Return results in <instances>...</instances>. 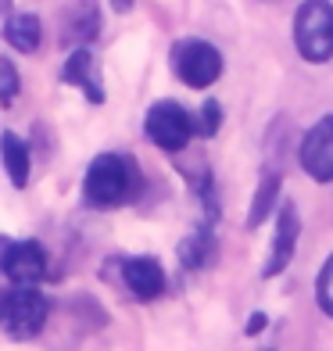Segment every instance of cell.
Segmentation results:
<instances>
[{"label": "cell", "instance_id": "obj_4", "mask_svg": "<svg viewBox=\"0 0 333 351\" xmlns=\"http://www.w3.org/2000/svg\"><path fill=\"white\" fill-rule=\"evenodd\" d=\"M172 72L180 75V83L194 86V90H204L222 75V54L208 40L186 36V40H180L176 47H172Z\"/></svg>", "mask_w": 333, "mask_h": 351}, {"label": "cell", "instance_id": "obj_5", "mask_svg": "<svg viewBox=\"0 0 333 351\" xmlns=\"http://www.w3.org/2000/svg\"><path fill=\"white\" fill-rule=\"evenodd\" d=\"M144 133L151 136L154 147H162V151H169V154L183 151L186 143H190V136H197L194 115H190L183 104H176V101H158V104H151L147 119H144Z\"/></svg>", "mask_w": 333, "mask_h": 351}, {"label": "cell", "instance_id": "obj_11", "mask_svg": "<svg viewBox=\"0 0 333 351\" xmlns=\"http://www.w3.org/2000/svg\"><path fill=\"white\" fill-rule=\"evenodd\" d=\"M40 36H43V29H40L36 14L22 11V14H8V19H4V40L14 47V51L33 54L40 47Z\"/></svg>", "mask_w": 333, "mask_h": 351}, {"label": "cell", "instance_id": "obj_10", "mask_svg": "<svg viewBox=\"0 0 333 351\" xmlns=\"http://www.w3.org/2000/svg\"><path fill=\"white\" fill-rule=\"evenodd\" d=\"M61 83L79 86L93 104L104 101V86H101V75H97V61H93V54L86 51V47H79V51L69 54L65 69H61Z\"/></svg>", "mask_w": 333, "mask_h": 351}, {"label": "cell", "instance_id": "obj_16", "mask_svg": "<svg viewBox=\"0 0 333 351\" xmlns=\"http://www.w3.org/2000/svg\"><path fill=\"white\" fill-rule=\"evenodd\" d=\"M219 125H222V104H219V101H204V108L194 115L197 136H215Z\"/></svg>", "mask_w": 333, "mask_h": 351}, {"label": "cell", "instance_id": "obj_13", "mask_svg": "<svg viewBox=\"0 0 333 351\" xmlns=\"http://www.w3.org/2000/svg\"><path fill=\"white\" fill-rule=\"evenodd\" d=\"M280 201V172L269 169L265 180L258 183L255 197H251V208H247V230H258L262 222L269 219V212H273V204Z\"/></svg>", "mask_w": 333, "mask_h": 351}, {"label": "cell", "instance_id": "obj_7", "mask_svg": "<svg viewBox=\"0 0 333 351\" xmlns=\"http://www.w3.org/2000/svg\"><path fill=\"white\" fill-rule=\"evenodd\" d=\"M0 269L11 283L22 287H36L47 273V251L36 241H4L0 251Z\"/></svg>", "mask_w": 333, "mask_h": 351}, {"label": "cell", "instance_id": "obj_12", "mask_svg": "<svg viewBox=\"0 0 333 351\" xmlns=\"http://www.w3.org/2000/svg\"><path fill=\"white\" fill-rule=\"evenodd\" d=\"M0 158H4V169L11 176V183L22 190L29 183V147L11 130H4V136H0Z\"/></svg>", "mask_w": 333, "mask_h": 351}, {"label": "cell", "instance_id": "obj_6", "mask_svg": "<svg viewBox=\"0 0 333 351\" xmlns=\"http://www.w3.org/2000/svg\"><path fill=\"white\" fill-rule=\"evenodd\" d=\"M297 158L315 183H333V115H323L305 133Z\"/></svg>", "mask_w": 333, "mask_h": 351}, {"label": "cell", "instance_id": "obj_19", "mask_svg": "<svg viewBox=\"0 0 333 351\" xmlns=\"http://www.w3.org/2000/svg\"><path fill=\"white\" fill-rule=\"evenodd\" d=\"M111 8H115V11H130L133 0H111Z\"/></svg>", "mask_w": 333, "mask_h": 351}, {"label": "cell", "instance_id": "obj_3", "mask_svg": "<svg viewBox=\"0 0 333 351\" xmlns=\"http://www.w3.org/2000/svg\"><path fill=\"white\" fill-rule=\"evenodd\" d=\"M47 323V298L40 287H22L11 283L0 298V326L11 341H29L36 337Z\"/></svg>", "mask_w": 333, "mask_h": 351}, {"label": "cell", "instance_id": "obj_18", "mask_svg": "<svg viewBox=\"0 0 333 351\" xmlns=\"http://www.w3.org/2000/svg\"><path fill=\"white\" fill-rule=\"evenodd\" d=\"M265 323H269L265 312H255V315L247 319V330H244V333H247V337H255V333H262V330H265Z\"/></svg>", "mask_w": 333, "mask_h": 351}, {"label": "cell", "instance_id": "obj_1", "mask_svg": "<svg viewBox=\"0 0 333 351\" xmlns=\"http://www.w3.org/2000/svg\"><path fill=\"white\" fill-rule=\"evenodd\" d=\"M133 190V165L122 154H97L83 176V201L90 208H115Z\"/></svg>", "mask_w": 333, "mask_h": 351}, {"label": "cell", "instance_id": "obj_9", "mask_svg": "<svg viewBox=\"0 0 333 351\" xmlns=\"http://www.w3.org/2000/svg\"><path fill=\"white\" fill-rule=\"evenodd\" d=\"M122 280L130 287V294L140 301H154L165 291V269L154 254H136V258L122 262Z\"/></svg>", "mask_w": 333, "mask_h": 351}, {"label": "cell", "instance_id": "obj_20", "mask_svg": "<svg viewBox=\"0 0 333 351\" xmlns=\"http://www.w3.org/2000/svg\"><path fill=\"white\" fill-rule=\"evenodd\" d=\"M265 351H269V348H265Z\"/></svg>", "mask_w": 333, "mask_h": 351}, {"label": "cell", "instance_id": "obj_8", "mask_svg": "<svg viewBox=\"0 0 333 351\" xmlns=\"http://www.w3.org/2000/svg\"><path fill=\"white\" fill-rule=\"evenodd\" d=\"M297 237H301V215L294 208V201H283L280 215H276V237H273V247H269V262L262 269V276H280L291 265Z\"/></svg>", "mask_w": 333, "mask_h": 351}, {"label": "cell", "instance_id": "obj_15", "mask_svg": "<svg viewBox=\"0 0 333 351\" xmlns=\"http://www.w3.org/2000/svg\"><path fill=\"white\" fill-rule=\"evenodd\" d=\"M315 301H319V308L333 319V254L319 269V280H315Z\"/></svg>", "mask_w": 333, "mask_h": 351}, {"label": "cell", "instance_id": "obj_14", "mask_svg": "<svg viewBox=\"0 0 333 351\" xmlns=\"http://www.w3.org/2000/svg\"><path fill=\"white\" fill-rule=\"evenodd\" d=\"M212 251H215L212 233H208V230H197L194 237H190V241H183V244H180V258H183V265H186V269H201V265H208Z\"/></svg>", "mask_w": 333, "mask_h": 351}, {"label": "cell", "instance_id": "obj_17", "mask_svg": "<svg viewBox=\"0 0 333 351\" xmlns=\"http://www.w3.org/2000/svg\"><path fill=\"white\" fill-rule=\"evenodd\" d=\"M0 79H4V104L14 101V93H18V75H14V65H11V58H0Z\"/></svg>", "mask_w": 333, "mask_h": 351}, {"label": "cell", "instance_id": "obj_2", "mask_svg": "<svg viewBox=\"0 0 333 351\" xmlns=\"http://www.w3.org/2000/svg\"><path fill=\"white\" fill-rule=\"evenodd\" d=\"M294 43L297 54L323 65L333 58V4L330 0H305L294 14Z\"/></svg>", "mask_w": 333, "mask_h": 351}]
</instances>
